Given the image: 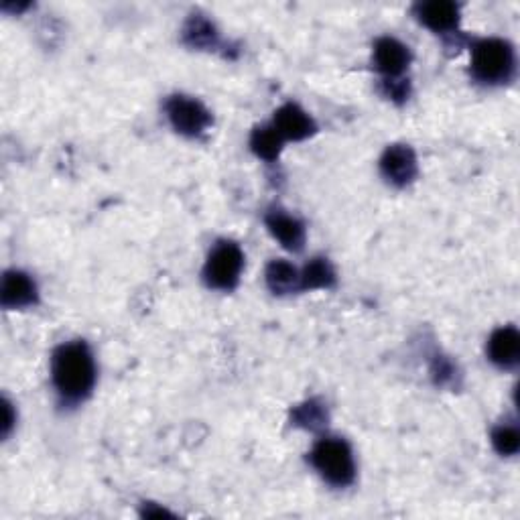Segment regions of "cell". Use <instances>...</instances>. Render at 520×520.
<instances>
[{
	"label": "cell",
	"mask_w": 520,
	"mask_h": 520,
	"mask_svg": "<svg viewBox=\"0 0 520 520\" xmlns=\"http://www.w3.org/2000/svg\"><path fill=\"white\" fill-rule=\"evenodd\" d=\"M96 360L84 340L59 344L51 354V382L63 405L84 403L96 386Z\"/></svg>",
	"instance_id": "6da1fadb"
},
{
	"label": "cell",
	"mask_w": 520,
	"mask_h": 520,
	"mask_svg": "<svg viewBox=\"0 0 520 520\" xmlns=\"http://www.w3.org/2000/svg\"><path fill=\"white\" fill-rule=\"evenodd\" d=\"M472 78L482 86H504L516 76V53L506 39L488 37L472 43Z\"/></svg>",
	"instance_id": "7a4b0ae2"
},
{
	"label": "cell",
	"mask_w": 520,
	"mask_h": 520,
	"mask_svg": "<svg viewBox=\"0 0 520 520\" xmlns=\"http://www.w3.org/2000/svg\"><path fill=\"white\" fill-rule=\"evenodd\" d=\"M309 464L334 488H348L356 480V460L350 443L342 437L325 435L309 451Z\"/></svg>",
	"instance_id": "3957f363"
},
{
	"label": "cell",
	"mask_w": 520,
	"mask_h": 520,
	"mask_svg": "<svg viewBox=\"0 0 520 520\" xmlns=\"http://www.w3.org/2000/svg\"><path fill=\"white\" fill-rule=\"evenodd\" d=\"M244 269V252L234 240H218L204 265V283L216 291H234Z\"/></svg>",
	"instance_id": "277c9868"
},
{
	"label": "cell",
	"mask_w": 520,
	"mask_h": 520,
	"mask_svg": "<svg viewBox=\"0 0 520 520\" xmlns=\"http://www.w3.org/2000/svg\"><path fill=\"white\" fill-rule=\"evenodd\" d=\"M165 114L175 133L187 139L202 137L214 124L212 112L198 98L183 94H175L165 100Z\"/></svg>",
	"instance_id": "5b68a950"
},
{
	"label": "cell",
	"mask_w": 520,
	"mask_h": 520,
	"mask_svg": "<svg viewBox=\"0 0 520 520\" xmlns=\"http://www.w3.org/2000/svg\"><path fill=\"white\" fill-rule=\"evenodd\" d=\"M413 61L409 45L395 37H380L372 49L374 70L382 76V80H399L409 70Z\"/></svg>",
	"instance_id": "8992f818"
},
{
	"label": "cell",
	"mask_w": 520,
	"mask_h": 520,
	"mask_svg": "<svg viewBox=\"0 0 520 520\" xmlns=\"http://www.w3.org/2000/svg\"><path fill=\"white\" fill-rule=\"evenodd\" d=\"M380 173L395 187L403 189L411 185L419 175V161L413 147L403 143L388 145L380 157Z\"/></svg>",
	"instance_id": "52a82bcc"
},
{
	"label": "cell",
	"mask_w": 520,
	"mask_h": 520,
	"mask_svg": "<svg viewBox=\"0 0 520 520\" xmlns=\"http://www.w3.org/2000/svg\"><path fill=\"white\" fill-rule=\"evenodd\" d=\"M413 15L417 21L433 31L435 35H458L460 29V5L451 0H427V3H417L413 7Z\"/></svg>",
	"instance_id": "ba28073f"
},
{
	"label": "cell",
	"mask_w": 520,
	"mask_h": 520,
	"mask_svg": "<svg viewBox=\"0 0 520 520\" xmlns=\"http://www.w3.org/2000/svg\"><path fill=\"white\" fill-rule=\"evenodd\" d=\"M265 224L267 230L275 236V240L281 242L283 248H287L289 252H301L307 240V230L303 220H299L297 216L289 214L283 208H271L265 214Z\"/></svg>",
	"instance_id": "9c48e42d"
},
{
	"label": "cell",
	"mask_w": 520,
	"mask_h": 520,
	"mask_svg": "<svg viewBox=\"0 0 520 520\" xmlns=\"http://www.w3.org/2000/svg\"><path fill=\"white\" fill-rule=\"evenodd\" d=\"M271 124L277 128V133L283 137V141H293V143L305 141L317 133L315 120L299 104L293 102L283 104L275 112Z\"/></svg>",
	"instance_id": "30bf717a"
},
{
	"label": "cell",
	"mask_w": 520,
	"mask_h": 520,
	"mask_svg": "<svg viewBox=\"0 0 520 520\" xmlns=\"http://www.w3.org/2000/svg\"><path fill=\"white\" fill-rule=\"evenodd\" d=\"M0 303L5 309H27L37 305V283L23 271H7L3 277V287H0Z\"/></svg>",
	"instance_id": "8fae6325"
},
{
	"label": "cell",
	"mask_w": 520,
	"mask_h": 520,
	"mask_svg": "<svg viewBox=\"0 0 520 520\" xmlns=\"http://www.w3.org/2000/svg\"><path fill=\"white\" fill-rule=\"evenodd\" d=\"M488 360L500 370H516L520 362V334L514 325H504L492 332L486 346Z\"/></svg>",
	"instance_id": "7c38bea8"
},
{
	"label": "cell",
	"mask_w": 520,
	"mask_h": 520,
	"mask_svg": "<svg viewBox=\"0 0 520 520\" xmlns=\"http://www.w3.org/2000/svg\"><path fill=\"white\" fill-rule=\"evenodd\" d=\"M181 41L189 49L216 51L220 47V33L206 15L195 13L185 21L183 31H181Z\"/></svg>",
	"instance_id": "4fadbf2b"
},
{
	"label": "cell",
	"mask_w": 520,
	"mask_h": 520,
	"mask_svg": "<svg viewBox=\"0 0 520 520\" xmlns=\"http://www.w3.org/2000/svg\"><path fill=\"white\" fill-rule=\"evenodd\" d=\"M265 283L273 295H291L301 291V271L289 260H271L265 271Z\"/></svg>",
	"instance_id": "5bb4252c"
},
{
	"label": "cell",
	"mask_w": 520,
	"mask_h": 520,
	"mask_svg": "<svg viewBox=\"0 0 520 520\" xmlns=\"http://www.w3.org/2000/svg\"><path fill=\"white\" fill-rule=\"evenodd\" d=\"M283 137L277 133L273 124L256 126L250 135V149L252 153L267 163H275L283 151Z\"/></svg>",
	"instance_id": "9a60e30c"
},
{
	"label": "cell",
	"mask_w": 520,
	"mask_h": 520,
	"mask_svg": "<svg viewBox=\"0 0 520 520\" xmlns=\"http://www.w3.org/2000/svg\"><path fill=\"white\" fill-rule=\"evenodd\" d=\"M330 423V413L328 405L319 399H309L291 411V425L307 431H321L328 427Z\"/></svg>",
	"instance_id": "2e32d148"
},
{
	"label": "cell",
	"mask_w": 520,
	"mask_h": 520,
	"mask_svg": "<svg viewBox=\"0 0 520 520\" xmlns=\"http://www.w3.org/2000/svg\"><path fill=\"white\" fill-rule=\"evenodd\" d=\"M336 285V271L328 258L315 256L301 271V291L332 289Z\"/></svg>",
	"instance_id": "e0dca14e"
},
{
	"label": "cell",
	"mask_w": 520,
	"mask_h": 520,
	"mask_svg": "<svg viewBox=\"0 0 520 520\" xmlns=\"http://www.w3.org/2000/svg\"><path fill=\"white\" fill-rule=\"evenodd\" d=\"M492 445L502 458H514L520 449V431L516 421H504L492 429Z\"/></svg>",
	"instance_id": "ac0fdd59"
},
{
	"label": "cell",
	"mask_w": 520,
	"mask_h": 520,
	"mask_svg": "<svg viewBox=\"0 0 520 520\" xmlns=\"http://www.w3.org/2000/svg\"><path fill=\"white\" fill-rule=\"evenodd\" d=\"M431 376L437 386H453L455 378H458V366L445 356H437L431 364Z\"/></svg>",
	"instance_id": "d6986e66"
},
{
	"label": "cell",
	"mask_w": 520,
	"mask_h": 520,
	"mask_svg": "<svg viewBox=\"0 0 520 520\" xmlns=\"http://www.w3.org/2000/svg\"><path fill=\"white\" fill-rule=\"evenodd\" d=\"M382 94L397 104H403L411 96V82L405 78L399 80H382Z\"/></svg>",
	"instance_id": "ffe728a7"
},
{
	"label": "cell",
	"mask_w": 520,
	"mask_h": 520,
	"mask_svg": "<svg viewBox=\"0 0 520 520\" xmlns=\"http://www.w3.org/2000/svg\"><path fill=\"white\" fill-rule=\"evenodd\" d=\"M13 405L5 399V425H3V433H5V437H9V433H11V429H13V425H15V419H13Z\"/></svg>",
	"instance_id": "44dd1931"
}]
</instances>
